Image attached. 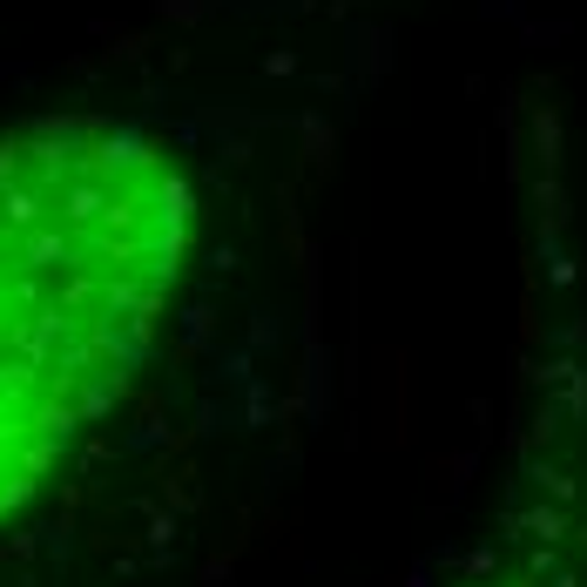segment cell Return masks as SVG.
I'll return each instance as SVG.
<instances>
[{
    "mask_svg": "<svg viewBox=\"0 0 587 587\" xmlns=\"http://www.w3.org/2000/svg\"><path fill=\"white\" fill-rule=\"evenodd\" d=\"M190 251V182L142 129H0V513L149 358Z\"/></svg>",
    "mask_w": 587,
    "mask_h": 587,
    "instance_id": "cell-1",
    "label": "cell"
}]
</instances>
